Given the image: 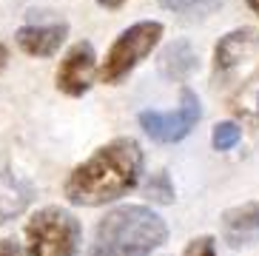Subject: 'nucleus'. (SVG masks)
Returning <instances> with one entry per match:
<instances>
[{"label": "nucleus", "instance_id": "2", "mask_svg": "<svg viewBox=\"0 0 259 256\" xmlns=\"http://www.w3.org/2000/svg\"><path fill=\"white\" fill-rule=\"evenodd\" d=\"M168 228L145 205H122L97 225L85 256H151L165 242Z\"/></svg>", "mask_w": 259, "mask_h": 256}, {"label": "nucleus", "instance_id": "10", "mask_svg": "<svg viewBox=\"0 0 259 256\" xmlns=\"http://www.w3.org/2000/svg\"><path fill=\"white\" fill-rule=\"evenodd\" d=\"M31 196H34V188L26 180L15 174H0V225L23 211L31 202Z\"/></svg>", "mask_w": 259, "mask_h": 256}, {"label": "nucleus", "instance_id": "14", "mask_svg": "<svg viewBox=\"0 0 259 256\" xmlns=\"http://www.w3.org/2000/svg\"><path fill=\"white\" fill-rule=\"evenodd\" d=\"M148 196L157 199V202H171L174 199V188H171V180H168L165 171L151 177V182H148Z\"/></svg>", "mask_w": 259, "mask_h": 256}, {"label": "nucleus", "instance_id": "16", "mask_svg": "<svg viewBox=\"0 0 259 256\" xmlns=\"http://www.w3.org/2000/svg\"><path fill=\"white\" fill-rule=\"evenodd\" d=\"M0 256H20V248H17V242L3 239V242H0Z\"/></svg>", "mask_w": 259, "mask_h": 256}, {"label": "nucleus", "instance_id": "9", "mask_svg": "<svg viewBox=\"0 0 259 256\" xmlns=\"http://www.w3.org/2000/svg\"><path fill=\"white\" fill-rule=\"evenodd\" d=\"M222 231H225V239L231 245H242L251 236L259 234V202H248L239 205V208H231L222 217Z\"/></svg>", "mask_w": 259, "mask_h": 256}, {"label": "nucleus", "instance_id": "5", "mask_svg": "<svg viewBox=\"0 0 259 256\" xmlns=\"http://www.w3.org/2000/svg\"><path fill=\"white\" fill-rule=\"evenodd\" d=\"M199 117H202L199 97L191 89H183V103H180L177 111H143L140 125L157 143H180L183 137H188L194 131Z\"/></svg>", "mask_w": 259, "mask_h": 256}, {"label": "nucleus", "instance_id": "15", "mask_svg": "<svg viewBox=\"0 0 259 256\" xmlns=\"http://www.w3.org/2000/svg\"><path fill=\"white\" fill-rule=\"evenodd\" d=\"M183 256H217V245L211 236H199V239H191Z\"/></svg>", "mask_w": 259, "mask_h": 256}, {"label": "nucleus", "instance_id": "19", "mask_svg": "<svg viewBox=\"0 0 259 256\" xmlns=\"http://www.w3.org/2000/svg\"><path fill=\"white\" fill-rule=\"evenodd\" d=\"M248 6H251L253 12H256V15H259V0H248Z\"/></svg>", "mask_w": 259, "mask_h": 256}, {"label": "nucleus", "instance_id": "4", "mask_svg": "<svg viewBox=\"0 0 259 256\" xmlns=\"http://www.w3.org/2000/svg\"><path fill=\"white\" fill-rule=\"evenodd\" d=\"M160 37H162V23H157V20H145V23H137V26L125 29L114 40L111 52L106 54V63L100 68L103 83L117 86L120 80H125L137 68V63L145 60L154 52V46L160 43Z\"/></svg>", "mask_w": 259, "mask_h": 256}, {"label": "nucleus", "instance_id": "3", "mask_svg": "<svg viewBox=\"0 0 259 256\" xmlns=\"http://www.w3.org/2000/svg\"><path fill=\"white\" fill-rule=\"evenodd\" d=\"M26 256H74L80 239V222L63 208H43L26 225Z\"/></svg>", "mask_w": 259, "mask_h": 256}, {"label": "nucleus", "instance_id": "11", "mask_svg": "<svg viewBox=\"0 0 259 256\" xmlns=\"http://www.w3.org/2000/svg\"><path fill=\"white\" fill-rule=\"evenodd\" d=\"M194 68H197V54L188 40H174L160 54V71L168 80H185Z\"/></svg>", "mask_w": 259, "mask_h": 256}, {"label": "nucleus", "instance_id": "6", "mask_svg": "<svg viewBox=\"0 0 259 256\" xmlns=\"http://www.w3.org/2000/svg\"><path fill=\"white\" fill-rule=\"evenodd\" d=\"M94 80V49L92 43H77L71 46V52L63 57L60 68H57V89L80 97L92 89Z\"/></svg>", "mask_w": 259, "mask_h": 256}, {"label": "nucleus", "instance_id": "12", "mask_svg": "<svg viewBox=\"0 0 259 256\" xmlns=\"http://www.w3.org/2000/svg\"><path fill=\"white\" fill-rule=\"evenodd\" d=\"M242 140V128L236 125V122L225 120V122H217L213 125V134H211V145L217 151H231L236 143Z\"/></svg>", "mask_w": 259, "mask_h": 256}, {"label": "nucleus", "instance_id": "1", "mask_svg": "<svg viewBox=\"0 0 259 256\" xmlns=\"http://www.w3.org/2000/svg\"><path fill=\"white\" fill-rule=\"evenodd\" d=\"M143 174V151L137 140L120 137L97 148L83 165L71 171L66 196L74 205H106L137 185Z\"/></svg>", "mask_w": 259, "mask_h": 256}, {"label": "nucleus", "instance_id": "17", "mask_svg": "<svg viewBox=\"0 0 259 256\" xmlns=\"http://www.w3.org/2000/svg\"><path fill=\"white\" fill-rule=\"evenodd\" d=\"M125 0H100V6H106V9H120Z\"/></svg>", "mask_w": 259, "mask_h": 256}, {"label": "nucleus", "instance_id": "8", "mask_svg": "<svg viewBox=\"0 0 259 256\" xmlns=\"http://www.w3.org/2000/svg\"><path fill=\"white\" fill-rule=\"evenodd\" d=\"M69 26L66 23H54V26H26L17 31V43L26 54L31 57H52L66 40Z\"/></svg>", "mask_w": 259, "mask_h": 256}, {"label": "nucleus", "instance_id": "18", "mask_svg": "<svg viewBox=\"0 0 259 256\" xmlns=\"http://www.w3.org/2000/svg\"><path fill=\"white\" fill-rule=\"evenodd\" d=\"M6 60H9V52H6V46L0 43V68L6 66Z\"/></svg>", "mask_w": 259, "mask_h": 256}, {"label": "nucleus", "instance_id": "7", "mask_svg": "<svg viewBox=\"0 0 259 256\" xmlns=\"http://www.w3.org/2000/svg\"><path fill=\"white\" fill-rule=\"evenodd\" d=\"M256 52H259V31L253 26L234 29L213 49V68H217V74H228V71L242 66L245 60H251Z\"/></svg>", "mask_w": 259, "mask_h": 256}, {"label": "nucleus", "instance_id": "13", "mask_svg": "<svg viewBox=\"0 0 259 256\" xmlns=\"http://www.w3.org/2000/svg\"><path fill=\"white\" fill-rule=\"evenodd\" d=\"M160 3L168 12H177V15H208L222 0H160Z\"/></svg>", "mask_w": 259, "mask_h": 256}]
</instances>
